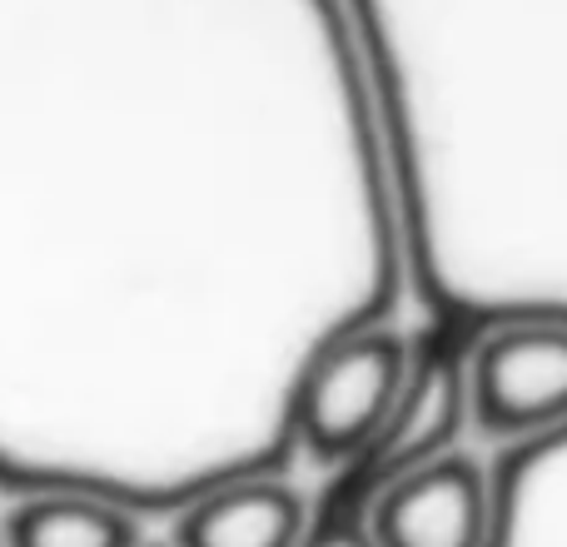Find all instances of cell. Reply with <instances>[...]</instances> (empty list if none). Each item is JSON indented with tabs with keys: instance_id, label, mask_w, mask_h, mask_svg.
I'll list each match as a JSON object with an SVG mask.
<instances>
[{
	"instance_id": "cell-7",
	"label": "cell",
	"mask_w": 567,
	"mask_h": 547,
	"mask_svg": "<svg viewBox=\"0 0 567 547\" xmlns=\"http://www.w3.org/2000/svg\"><path fill=\"white\" fill-rule=\"evenodd\" d=\"M299 547H379L369 538L359 513H343L329 508V503H313V523H309V538Z\"/></svg>"
},
{
	"instance_id": "cell-4",
	"label": "cell",
	"mask_w": 567,
	"mask_h": 547,
	"mask_svg": "<svg viewBox=\"0 0 567 547\" xmlns=\"http://www.w3.org/2000/svg\"><path fill=\"white\" fill-rule=\"evenodd\" d=\"M488 547H567V423L488 463Z\"/></svg>"
},
{
	"instance_id": "cell-5",
	"label": "cell",
	"mask_w": 567,
	"mask_h": 547,
	"mask_svg": "<svg viewBox=\"0 0 567 547\" xmlns=\"http://www.w3.org/2000/svg\"><path fill=\"white\" fill-rule=\"evenodd\" d=\"M313 503L284 473H249L199 493L175 513V547H299L309 538Z\"/></svg>"
},
{
	"instance_id": "cell-8",
	"label": "cell",
	"mask_w": 567,
	"mask_h": 547,
	"mask_svg": "<svg viewBox=\"0 0 567 547\" xmlns=\"http://www.w3.org/2000/svg\"><path fill=\"white\" fill-rule=\"evenodd\" d=\"M140 547H165V543H140ZM169 547H175V543H169Z\"/></svg>"
},
{
	"instance_id": "cell-2",
	"label": "cell",
	"mask_w": 567,
	"mask_h": 547,
	"mask_svg": "<svg viewBox=\"0 0 567 547\" xmlns=\"http://www.w3.org/2000/svg\"><path fill=\"white\" fill-rule=\"evenodd\" d=\"M468 423L498 448L567 423V323L508 319L463 339Z\"/></svg>"
},
{
	"instance_id": "cell-6",
	"label": "cell",
	"mask_w": 567,
	"mask_h": 547,
	"mask_svg": "<svg viewBox=\"0 0 567 547\" xmlns=\"http://www.w3.org/2000/svg\"><path fill=\"white\" fill-rule=\"evenodd\" d=\"M140 518L90 493H30L10 498L0 547H140Z\"/></svg>"
},
{
	"instance_id": "cell-1",
	"label": "cell",
	"mask_w": 567,
	"mask_h": 547,
	"mask_svg": "<svg viewBox=\"0 0 567 547\" xmlns=\"http://www.w3.org/2000/svg\"><path fill=\"white\" fill-rule=\"evenodd\" d=\"M419 339L393 323L343 333L309 363L293 399V458L339 473L379 438L413 379Z\"/></svg>"
},
{
	"instance_id": "cell-3",
	"label": "cell",
	"mask_w": 567,
	"mask_h": 547,
	"mask_svg": "<svg viewBox=\"0 0 567 547\" xmlns=\"http://www.w3.org/2000/svg\"><path fill=\"white\" fill-rule=\"evenodd\" d=\"M488 463L449 448L409 468L363 513L379 547H488Z\"/></svg>"
}]
</instances>
